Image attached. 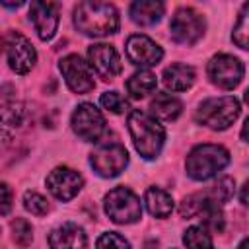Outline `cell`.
I'll use <instances>...</instances> for the list:
<instances>
[{"mask_svg": "<svg viewBox=\"0 0 249 249\" xmlns=\"http://www.w3.org/2000/svg\"><path fill=\"white\" fill-rule=\"evenodd\" d=\"M243 62L231 54H216L208 62V78L222 89H233L243 78Z\"/></svg>", "mask_w": 249, "mask_h": 249, "instance_id": "ba28073f", "label": "cell"}, {"mask_svg": "<svg viewBox=\"0 0 249 249\" xmlns=\"http://www.w3.org/2000/svg\"><path fill=\"white\" fill-rule=\"evenodd\" d=\"M23 121V107L21 105H4L0 107V148L10 142L12 132Z\"/></svg>", "mask_w": 249, "mask_h": 249, "instance_id": "44dd1931", "label": "cell"}, {"mask_svg": "<svg viewBox=\"0 0 249 249\" xmlns=\"http://www.w3.org/2000/svg\"><path fill=\"white\" fill-rule=\"evenodd\" d=\"M233 41L239 49H247L249 45V4L243 6L241 14H239V19L233 27Z\"/></svg>", "mask_w": 249, "mask_h": 249, "instance_id": "4316f807", "label": "cell"}, {"mask_svg": "<svg viewBox=\"0 0 249 249\" xmlns=\"http://www.w3.org/2000/svg\"><path fill=\"white\" fill-rule=\"evenodd\" d=\"M88 58H89V66L95 70L97 76H101L103 80H113L119 72H121V56L115 51V47L107 45V43H97L91 45L88 51Z\"/></svg>", "mask_w": 249, "mask_h": 249, "instance_id": "4fadbf2b", "label": "cell"}, {"mask_svg": "<svg viewBox=\"0 0 249 249\" xmlns=\"http://www.w3.org/2000/svg\"><path fill=\"white\" fill-rule=\"evenodd\" d=\"M29 19L33 21L39 39H43V41L53 39L54 33H56V27H58L56 4H53V2H41V0L31 2Z\"/></svg>", "mask_w": 249, "mask_h": 249, "instance_id": "9a60e30c", "label": "cell"}, {"mask_svg": "<svg viewBox=\"0 0 249 249\" xmlns=\"http://www.w3.org/2000/svg\"><path fill=\"white\" fill-rule=\"evenodd\" d=\"M181 109L183 103L171 93H156V97L150 103L152 117L160 121H175L181 115Z\"/></svg>", "mask_w": 249, "mask_h": 249, "instance_id": "d6986e66", "label": "cell"}, {"mask_svg": "<svg viewBox=\"0 0 249 249\" xmlns=\"http://www.w3.org/2000/svg\"><path fill=\"white\" fill-rule=\"evenodd\" d=\"M204 222V228L206 230H212V231H224V212L220 208V204H216L214 200L208 198V202L204 204L202 212L198 214Z\"/></svg>", "mask_w": 249, "mask_h": 249, "instance_id": "cb8c5ba5", "label": "cell"}, {"mask_svg": "<svg viewBox=\"0 0 249 249\" xmlns=\"http://www.w3.org/2000/svg\"><path fill=\"white\" fill-rule=\"evenodd\" d=\"M72 130L86 142H93L105 130V119L93 103H82L72 113Z\"/></svg>", "mask_w": 249, "mask_h": 249, "instance_id": "30bf717a", "label": "cell"}, {"mask_svg": "<svg viewBox=\"0 0 249 249\" xmlns=\"http://www.w3.org/2000/svg\"><path fill=\"white\" fill-rule=\"evenodd\" d=\"M2 49H4V39H0V54H2Z\"/></svg>", "mask_w": 249, "mask_h": 249, "instance_id": "d590c367", "label": "cell"}, {"mask_svg": "<svg viewBox=\"0 0 249 249\" xmlns=\"http://www.w3.org/2000/svg\"><path fill=\"white\" fill-rule=\"evenodd\" d=\"M12 208V191L6 183H0V214H8Z\"/></svg>", "mask_w": 249, "mask_h": 249, "instance_id": "1f68e13d", "label": "cell"}, {"mask_svg": "<svg viewBox=\"0 0 249 249\" xmlns=\"http://www.w3.org/2000/svg\"><path fill=\"white\" fill-rule=\"evenodd\" d=\"M233 193H235V183H233V179H231V177H222V179H218V181L210 187V191H208L206 195H208V198L214 200L216 204H226V202L233 196Z\"/></svg>", "mask_w": 249, "mask_h": 249, "instance_id": "d4e9b609", "label": "cell"}, {"mask_svg": "<svg viewBox=\"0 0 249 249\" xmlns=\"http://www.w3.org/2000/svg\"><path fill=\"white\" fill-rule=\"evenodd\" d=\"M158 86V80H156V74H152L150 70H140V72H134L128 82H126V91L130 93V97L134 99H142L146 97L148 93H152Z\"/></svg>", "mask_w": 249, "mask_h": 249, "instance_id": "7402d4cb", "label": "cell"}, {"mask_svg": "<svg viewBox=\"0 0 249 249\" xmlns=\"http://www.w3.org/2000/svg\"><path fill=\"white\" fill-rule=\"evenodd\" d=\"M245 191H247V183H243V187H241V204H247V195H245Z\"/></svg>", "mask_w": 249, "mask_h": 249, "instance_id": "d6a6232c", "label": "cell"}, {"mask_svg": "<svg viewBox=\"0 0 249 249\" xmlns=\"http://www.w3.org/2000/svg\"><path fill=\"white\" fill-rule=\"evenodd\" d=\"M82 185H84V177L76 169L66 167V165L54 167L47 175V189L58 200H70V198H74L80 193Z\"/></svg>", "mask_w": 249, "mask_h": 249, "instance_id": "7c38bea8", "label": "cell"}, {"mask_svg": "<svg viewBox=\"0 0 249 249\" xmlns=\"http://www.w3.org/2000/svg\"><path fill=\"white\" fill-rule=\"evenodd\" d=\"M6 51H8V64L16 74H27L37 62V53L31 41L21 33H10L6 41Z\"/></svg>", "mask_w": 249, "mask_h": 249, "instance_id": "8fae6325", "label": "cell"}, {"mask_svg": "<svg viewBox=\"0 0 249 249\" xmlns=\"http://www.w3.org/2000/svg\"><path fill=\"white\" fill-rule=\"evenodd\" d=\"M208 202V195L206 193H195V195H189L183 198L181 206H179V214L183 218H195L202 212L204 204Z\"/></svg>", "mask_w": 249, "mask_h": 249, "instance_id": "484cf974", "label": "cell"}, {"mask_svg": "<svg viewBox=\"0 0 249 249\" xmlns=\"http://www.w3.org/2000/svg\"><path fill=\"white\" fill-rule=\"evenodd\" d=\"M163 12H165V6L160 0H136L130 4V10H128L130 19L142 27L158 23Z\"/></svg>", "mask_w": 249, "mask_h": 249, "instance_id": "e0dca14e", "label": "cell"}, {"mask_svg": "<svg viewBox=\"0 0 249 249\" xmlns=\"http://www.w3.org/2000/svg\"><path fill=\"white\" fill-rule=\"evenodd\" d=\"M183 243L187 249H214L212 237L204 226H191L183 235Z\"/></svg>", "mask_w": 249, "mask_h": 249, "instance_id": "603a6c76", "label": "cell"}, {"mask_svg": "<svg viewBox=\"0 0 249 249\" xmlns=\"http://www.w3.org/2000/svg\"><path fill=\"white\" fill-rule=\"evenodd\" d=\"M74 25L88 37L113 35L119 29V12L109 2L86 0L74 8Z\"/></svg>", "mask_w": 249, "mask_h": 249, "instance_id": "6da1fadb", "label": "cell"}, {"mask_svg": "<svg viewBox=\"0 0 249 249\" xmlns=\"http://www.w3.org/2000/svg\"><path fill=\"white\" fill-rule=\"evenodd\" d=\"M144 204L148 208V212L156 218H167L173 210V198L167 191L160 189V187H150L144 195Z\"/></svg>", "mask_w": 249, "mask_h": 249, "instance_id": "ffe728a7", "label": "cell"}, {"mask_svg": "<svg viewBox=\"0 0 249 249\" xmlns=\"http://www.w3.org/2000/svg\"><path fill=\"white\" fill-rule=\"evenodd\" d=\"M128 132L132 136L134 148L144 160H154L160 156L163 142H165V130L152 115L138 111V109L130 111Z\"/></svg>", "mask_w": 249, "mask_h": 249, "instance_id": "7a4b0ae2", "label": "cell"}, {"mask_svg": "<svg viewBox=\"0 0 249 249\" xmlns=\"http://www.w3.org/2000/svg\"><path fill=\"white\" fill-rule=\"evenodd\" d=\"M60 72L64 76L66 86L74 93H88L93 89V72L91 66L78 54H68L60 60Z\"/></svg>", "mask_w": 249, "mask_h": 249, "instance_id": "9c48e42d", "label": "cell"}, {"mask_svg": "<svg viewBox=\"0 0 249 249\" xmlns=\"http://www.w3.org/2000/svg\"><path fill=\"white\" fill-rule=\"evenodd\" d=\"M239 111H241L239 101L233 95L210 97L198 105L195 119H196V123H200L206 128L226 130L235 123V119L239 117Z\"/></svg>", "mask_w": 249, "mask_h": 249, "instance_id": "277c9868", "label": "cell"}, {"mask_svg": "<svg viewBox=\"0 0 249 249\" xmlns=\"http://www.w3.org/2000/svg\"><path fill=\"white\" fill-rule=\"evenodd\" d=\"M88 237L78 224L66 222L49 233L51 249H86Z\"/></svg>", "mask_w": 249, "mask_h": 249, "instance_id": "2e32d148", "label": "cell"}, {"mask_svg": "<svg viewBox=\"0 0 249 249\" xmlns=\"http://www.w3.org/2000/svg\"><path fill=\"white\" fill-rule=\"evenodd\" d=\"M89 165L93 167V171L99 177H105V179L117 177L128 165V152L124 146H121L117 142L115 144H103L91 152Z\"/></svg>", "mask_w": 249, "mask_h": 249, "instance_id": "52a82bcc", "label": "cell"}, {"mask_svg": "<svg viewBox=\"0 0 249 249\" xmlns=\"http://www.w3.org/2000/svg\"><path fill=\"white\" fill-rule=\"evenodd\" d=\"M230 163V152L220 144H200L187 156L185 169L195 181H206Z\"/></svg>", "mask_w": 249, "mask_h": 249, "instance_id": "3957f363", "label": "cell"}, {"mask_svg": "<svg viewBox=\"0 0 249 249\" xmlns=\"http://www.w3.org/2000/svg\"><path fill=\"white\" fill-rule=\"evenodd\" d=\"M247 247H249V239H247V237H243V239H241V243H239V247H237V249H247Z\"/></svg>", "mask_w": 249, "mask_h": 249, "instance_id": "e575fe53", "label": "cell"}, {"mask_svg": "<svg viewBox=\"0 0 249 249\" xmlns=\"http://www.w3.org/2000/svg\"><path fill=\"white\" fill-rule=\"evenodd\" d=\"M12 235H14V241L19 247H27L33 241V228H31V224L27 220L16 218L12 222Z\"/></svg>", "mask_w": 249, "mask_h": 249, "instance_id": "83f0119b", "label": "cell"}, {"mask_svg": "<svg viewBox=\"0 0 249 249\" xmlns=\"http://www.w3.org/2000/svg\"><path fill=\"white\" fill-rule=\"evenodd\" d=\"M23 206H25L31 214H35V216H45V214L49 212V202H47V198H45L43 195L35 193V191H25V195H23Z\"/></svg>", "mask_w": 249, "mask_h": 249, "instance_id": "f1b7e54d", "label": "cell"}, {"mask_svg": "<svg viewBox=\"0 0 249 249\" xmlns=\"http://www.w3.org/2000/svg\"><path fill=\"white\" fill-rule=\"evenodd\" d=\"M21 4H23V2H16V4H14V2H2V6H6V8H19Z\"/></svg>", "mask_w": 249, "mask_h": 249, "instance_id": "836d02e7", "label": "cell"}, {"mask_svg": "<svg viewBox=\"0 0 249 249\" xmlns=\"http://www.w3.org/2000/svg\"><path fill=\"white\" fill-rule=\"evenodd\" d=\"M126 56L136 66H156L161 60L163 51L146 35H130L126 41Z\"/></svg>", "mask_w": 249, "mask_h": 249, "instance_id": "5bb4252c", "label": "cell"}, {"mask_svg": "<svg viewBox=\"0 0 249 249\" xmlns=\"http://www.w3.org/2000/svg\"><path fill=\"white\" fill-rule=\"evenodd\" d=\"M101 105L105 109H109L111 113H117V115H121L128 109V101L119 91H105L101 95Z\"/></svg>", "mask_w": 249, "mask_h": 249, "instance_id": "f546056e", "label": "cell"}, {"mask_svg": "<svg viewBox=\"0 0 249 249\" xmlns=\"http://www.w3.org/2000/svg\"><path fill=\"white\" fill-rule=\"evenodd\" d=\"M204 27H206L204 18L193 8H179L169 21L171 39L187 47L195 45L204 35Z\"/></svg>", "mask_w": 249, "mask_h": 249, "instance_id": "8992f818", "label": "cell"}, {"mask_svg": "<svg viewBox=\"0 0 249 249\" xmlns=\"http://www.w3.org/2000/svg\"><path fill=\"white\" fill-rule=\"evenodd\" d=\"M105 214L115 224H134L142 216L140 198L126 187H117L105 195Z\"/></svg>", "mask_w": 249, "mask_h": 249, "instance_id": "5b68a950", "label": "cell"}, {"mask_svg": "<svg viewBox=\"0 0 249 249\" xmlns=\"http://www.w3.org/2000/svg\"><path fill=\"white\" fill-rule=\"evenodd\" d=\"M195 82V68L189 64H171L163 70V84L171 91H185Z\"/></svg>", "mask_w": 249, "mask_h": 249, "instance_id": "ac0fdd59", "label": "cell"}, {"mask_svg": "<svg viewBox=\"0 0 249 249\" xmlns=\"http://www.w3.org/2000/svg\"><path fill=\"white\" fill-rule=\"evenodd\" d=\"M97 249H130V243L117 231H107V233L99 235Z\"/></svg>", "mask_w": 249, "mask_h": 249, "instance_id": "4dcf8cb0", "label": "cell"}]
</instances>
